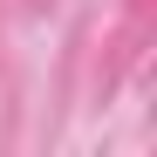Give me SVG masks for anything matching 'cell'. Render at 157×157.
Here are the masks:
<instances>
[]
</instances>
